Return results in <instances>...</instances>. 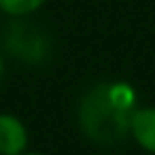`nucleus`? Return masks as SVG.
<instances>
[{
	"mask_svg": "<svg viewBox=\"0 0 155 155\" xmlns=\"http://www.w3.org/2000/svg\"><path fill=\"white\" fill-rule=\"evenodd\" d=\"M130 136L136 144L155 155V106H136L130 119Z\"/></svg>",
	"mask_w": 155,
	"mask_h": 155,
	"instance_id": "nucleus-3",
	"label": "nucleus"
},
{
	"mask_svg": "<svg viewBox=\"0 0 155 155\" xmlns=\"http://www.w3.org/2000/svg\"><path fill=\"white\" fill-rule=\"evenodd\" d=\"M134 108L136 96L130 85L98 83L89 87L79 102V130L98 147H117L130 136Z\"/></svg>",
	"mask_w": 155,
	"mask_h": 155,
	"instance_id": "nucleus-1",
	"label": "nucleus"
},
{
	"mask_svg": "<svg viewBox=\"0 0 155 155\" xmlns=\"http://www.w3.org/2000/svg\"><path fill=\"white\" fill-rule=\"evenodd\" d=\"M45 5V0H0V11H5L7 15L19 17V15H30L38 11Z\"/></svg>",
	"mask_w": 155,
	"mask_h": 155,
	"instance_id": "nucleus-4",
	"label": "nucleus"
},
{
	"mask_svg": "<svg viewBox=\"0 0 155 155\" xmlns=\"http://www.w3.org/2000/svg\"><path fill=\"white\" fill-rule=\"evenodd\" d=\"M24 155H45V153H24Z\"/></svg>",
	"mask_w": 155,
	"mask_h": 155,
	"instance_id": "nucleus-6",
	"label": "nucleus"
},
{
	"mask_svg": "<svg viewBox=\"0 0 155 155\" xmlns=\"http://www.w3.org/2000/svg\"><path fill=\"white\" fill-rule=\"evenodd\" d=\"M28 149V130L11 113H0V155H24Z\"/></svg>",
	"mask_w": 155,
	"mask_h": 155,
	"instance_id": "nucleus-2",
	"label": "nucleus"
},
{
	"mask_svg": "<svg viewBox=\"0 0 155 155\" xmlns=\"http://www.w3.org/2000/svg\"><path fill=\"white\" fill-rule=\"evenodd\" d=\"M2 77H5V62H2V55H0V83H2Z\"/></svg>",
	"mask_w": 155,
	"mask_h": 155,
	"instance_id": "nucleus-5",
	"label": "nucleus"
}]
</instances>
